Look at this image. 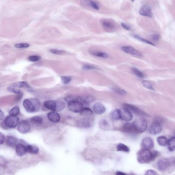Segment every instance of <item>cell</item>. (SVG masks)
<instances>
[{
    "label": "cell",
    "mask_w": 175,
    "mask_h": 175,
    "mask_svg": "<svg viewBox=\"0 0 175 175\" xmlns=\"http://www.w3.org/2000/svg\"><path fill=\"white\" fill-rule=\"evenodd\" d=\"M4 124L9 128H15L18 126L19 119L17 116L9 115L4 119Z\"/></svg>",
    "instance_id": "cell-5"
},
{
    "label": "cell",
    "mask_w": 175,
    "mask_h": 175,
    "mask_svg": "<svg viewBox=\"0 0 175 175\" xmlns=\"http://www.w3.org/2000/svg\"><path fill=\"white\" fill-rule=\"evenodd\" d=\"M112 117L114 120H119L120 119V113L119 109H116L112 113Z\"/></svg>",
    "instance_id": "cell-34"
},
{
    "label": "cell",
    "mask_w": 175,
    "mask_h": 175,
    "mask_svg": "<svg viewBox=\"0 0 175 175\" xmlns=\"http://www.w3.org/2000/svg\"><path fill=\"white\" fill-rule=\"evenodd\" d=\"M137 133H143L147 130V124L146 121L143 118H139L134 120L133 123Z\"/></svg>",
    "instance_id": "cell-3"
},
{
    "label": "cell",
    "mask_w": 175,
    "mask_h": 175,
    "mask_svg": "<svg viewBox=\"0 0 175 175\" xmlns=\"http://www.w3.org/2000/svg\"><path fill=\"white\" fill-rule=\"evenodd\" d=\"M44 106L48 110L55 111L56 109V102L53 100H47L44 103Z\"/></svg>",
    "instance_id": "cell-20"
},
{
    "label": "cell",
    "mask_w": 175,
    "mask_h": 175,
    "mask_svg": "<svg viewBox=\"0 0 175 175\" xmlns=\"http://www.w3.org/2000/svg\"><path fill=\"white\" fill-rule=\"evenodd\" d=\"M50 52L51 53L55 55H62L65 53V51L61 50H59V49H52L50 50Z\"/></svg>",
    "instance_id": "cell-41"
},
{
    "label": "cell",
    "mask_w": 175,
    "mask_h": 175,
    "mask_svg": "<svg viewBox=\"0 0 175 175\" xmlns=\"http://www.w3.org/2000/svg\"><path fill=\"white\" fill-rule=\"evenodd\" d=\"M68 109L73 113H79L83 109V103L80 102L78 100L70 102L68 103L67 105Z\"/></svg>",
    "instance_id": "cell-4"
},
{
    "label": "cell",
    "mask_w": 175,
    "mask_h": 175,
    "mask_svg": "<svg viewBox=\"0 0 175 175\" xmlns=\"http://www.w3.org/2000/svg\"><path fill=\"white\" fill-rule=\"evenodd\" d=\"M137 161L141 164L150 162L154 160L153 152L148 149H143L137 153Z\"/></svg>",
    "instance_id": "cell-1"
},
{
    "label": "cell",
    "mask_w": 175,
    "mask_h": 175,
    "mask_svg": "<svg viewBox=\"0 0 175 175\" xmlns=\"http://www.w3.org/2000/svg\"><path fill=\"white\" fill-rule=\"evenodd\" d=\"M154 146V143L152 139L150 137H146L143 139L141 143V147L143 149H153Z\"/></svg>",
    "instance_id": "cell-14"
},
{
    "label": "cell",
    "mask_w": 175,
    "mask_h": 175,
    "mask_svg": "<svg viewBox=\"0 0 175 175\" xmlns=\"http://www.w3.org/2000/svg\"><path fill=\"white\" fill-rule=\"evenodd\" d=\"M4 141H5V136L3 133L0 132V145H3L4 143Z\"/></svg>",
    "instance_id": "cell-48"
},
{
    "label": "cell",
    "mask_w": 175,
    "mask_h": 175,
    "mask_svg": "<svg viewBox=\"0 0 175 175\" xmlns=\"http://www.w3.org/2000/svg\"><path fill=\"white\" fill-rule=\"evenodd\" d=\"M124 108H126L130 111L131 112H132L135 115L139 117H148L149 115L146 113L145 112L143 111V110H141L139 108H137L135 106H133L132 104H123Z\"/></svg>",
    "instance_id": "cell-6"
},
{
    "label": "cell",
    "mask_w": 175,
    "mask_h": 175,
    "mask_svg": "<svg viewBox=\"0 0 175 175\" xmlns=\"http://www.w3.org/2000/svg\"><path fill=\"white\" fill-rule=\"evenodd\" d=\"M116 175H126V174L123 173L122 171H116Z\"/></svg>",
    "instance_id": "cell-51"
},
{
    "label": "cell",
    "mask_w": 175,
    "mask_h": 175,
    "mask_svg": "<svg viewBox=\"0 0 175 175\" xmlns=\"http://www.w3.org/2000/svg\"><path fill=\"white\" fill-rule=\"evenodd\" d=\"M17 141H18V139L15 137L9 136L6 138V145H7L8 147H16V145H17L16 144Z\"/></svg>",
    "instance_id": "cell-22"
},
{
    "label": "cell",
    "mask_w": 175,
    "mask_h": 175,
    "mask_svg": "<svg viewBox=\"0 0 175 175\" xmlns=\"http://www.w3.org/2000/svg\"><path fill=\"white\" fill-rule=\"evenodd\" d=\"M80 4L82 6L93 9L94 10H99L100 5L99 3L94 0H80Z\"/></svg>",
    "instance_id": "cell-8"
},
{
    "label": "cell",
    "mask_w": 175,
    "mask_h": 175,
    "mask_svg": "<svg viewBox=\"0 0 175 175\" xmlns=\"http://www.w3.org/2000/svg\"><path fill=\"white\" fill-rule=\"evenodd\" d=\"M78 99L82 103L86 104H90L95 100V98L93 96L91 95L83 96L78 98Z\"/></svg>",
    "instance_id": "cell-19"
},
{
    "label": "cell",
    "mask_w": 175,
    "mask_h": 175,
    "mask_svg": "<svg viewBox=\"0 0 175 175\" xmlns=\"http://www.w3.org/2000/svg\"><path fill=\"white\" fill-rule=\"evenodd\" d=\"M116 150L118 152H123L126 153H128L130 152V149L126 145L123 143H119L117 145Z\"/></svg>",
    "instance_id": "cell-26"
},
{
    "label": "cell",
    "mask_w": 175,
    "mask_h": 175,
    "mask_svg": "<svg viewBox=\"0 0 175 175\" xmlns=\"http://www.w3.org/2000/svg\"><path fill=\"white\" fill-rule=\"evenodd\" d=\"M41 59V57L39 55H31L28 57L29 61L32 62H37Z\"/></svg>",
    "instance_id": "cell-42"
},
{
    "label": "cell",
    "mask_w": 175,
    "mask_h": 175,
    "mask_svg": "<svg viewBox=\"0 0 175 175\" xmlns=\"http://www.w3.org/2000/svg\"><path fill=\"white\" fill-rule=\"evenodd\" d=\"M100 23L104 30L108 32H112L116 30L117 25L116 23L113 20L111 19H102Z\"/></svg>",
    "instance_id": "cell-2"
},
{
    "label": "cell",
    "mask_w": 175,
    "mask_h": 175,
    "mask_svg": "<svg viewBox=\"0 0 175 175\" xmlns=\"http://www.w3.org/2000/svg\"><path fill=\"white\" fill-rule=\"evenodd\" d=\"M31 100L33 104H35V107L36 108L37 111L40 110V109L41 108V102L39 101V100L36 99V98H32V99H31Z\"/></svg>",
    "instance_id": "cell-37"
},
{
    "label": "cell",
    "mask_w": 175,
    "mask_h": 175,
    "mask_svg": "<svg viewBox=\"0 0 175 175\" xmlns=\"http://www.w3.org/2000/svg\"><path fill=\"white\" fill-rule=\"evenodd\" d=\"M143 86H144L145 88H146L148 89L152 90H154V87H153L152 84H151L150 82L149 81H147V80H144L143 82Z\"/></svg>",
    "instance_id": "cell-39"
},
{
    "label": "cell",
    "mask_w": 175,
    "mask_h": 175,
    "mask_svg": "<svg viewBox=\"0 0 175 175\" xmlns=\"http://www.w3.org/2000/svg\"><path fill=\"white\" fill-rule=\"evenodd\" d=\"M152 39L155 41H158L160 39V35H154L152 36Z\"/></svg>",
    "instance_id": "cell-49"
},
{
    "label": "cell",
    "mask_w": 175,
    "mask_h": 175,
    "mask_svg": "<svg viewBox=\"0 0 175 175\" xmlns=\"http://www.w3.org/2000/svg\"><path fill=\"white\" fill-rule=\"evenodd\" d=\"M92 55L97 56V57H100L102 59H108L109 57V55L108 54L104 52H101V51H93L91 52Z\"/></svg>",
    "instance_id": "cell-27"
},
{
    "label": "cell",
    "mask_w": 175,
    "mask_h": 175,
    "mask_svg": "<svg viewBox=\"0 0 175 175\" xmlns=\"http://www.w3.org/2000/svg\"><path fill=\"white\" fill-rule=\"evenodd\" d=\"M61 79L63 83L65 85L69 84L72 80L70 76H62Z\"/></svg>",
    "instance_id": "cell-43"
},
{
    "label": "cell",
    "mask_w": 175,
    "mask_h": 175,
    "mask_svg": "<svg viewBox=\"0 0 175 175\" xmlns=\"http://www.w3.org/2000/svg\"><path fill=\"white\" fill-rule=\"evenodd\" d=\"M23 105L25 109L28 113H33L36 112V108L31 99H26L23 101Z\"/></svg>",
    "instance_id": "cell-12"
},
{
    "label": "cell",
    "mask_w": 175,
    "mask_h": 175,
    "mask_svg": "<svg viewBox=\"0 0 175 175\" xmlns=\"http://www.w3.org/2000/svg\"><path fill=\"white\" fill-rule=\"evenodd\" d=\"M30 121L34 125L40 126L43 123V119L41 116H35L31 118Z\"/></svg>",
    "instance_id": "cell-25"
},
{
    "label": "cell",
    "mask_w": 175,
    "mask_h": 175,
    "mask_svg": "<svg viewBox=\"0 0 175 175\" xmlns=\"http://www.w3.org/2000/svg\"><path fill=\"white\" fill-rule=\"evenodd\" d=\"M30 46V45L28 43H18V44H16L15 45V47H16L17 48H27Z\"/></svg>",
    "instance_id": "cell-40"
},
{
    "label": "cell",
    "mask_w": 175,
    "mask_h": 175,
    "mask_svg": "<svg viewBox=\"0 0 175 175\" xmlns=\"http://www.w3.org/2000/svg\"><path fill=\"white\" fill-rule=\"evenodd\" d=\"M122 51L126 53L129 54L130 55H133L135 57H142L141 53L138 51L137 50L135 49L134 48L130 46H124L121 48Z\"/></svg>",
    "instance_id": "cell-10"
},
{
    "label": "cell",
    "mask_w": 175,
    "mask_h": 175,
    "mask_svg": "<svg viewBox=\"0 0 175 175\" xmlns=\"http://www.w3.org/2000/svg\"><path fill=\"white\" fill-rule=\"evenodd\" d=\"M134 37L135 38V39H136L137 40H139V41H141V42H142L146 43V44H150V45L155 46V45H154L153 43L151 42L150 41H148V40H145V39H143V37H139V36H138V35H135Z\"/></svg>",
    "instance_id": "cell-38"
},
{
    "label": "cell",
    "mask_w": 175,
    "mask_h": 175,
    "mask_svg": "<svg viewBox=\"0 0 175 175\" xmlns=\"http://www.w3.org/2000/svg\"><path fill=\"white\" fill-rule=\"evenodd\" d=\"M8 90L9 91L11 92H13L14 93L20 94L21 93V91H20V90L18 89V88L12 87V86L9 88H8Z\"/></svg>",
    "instance_id": "cell-44"
},
{
    "label": "cell",
    "mask_w": 175,
    "mask_h": 175,
    "mask_svg": "<svg viewBox=\"0 0 175 175\" xmlns=\"http://www.w3.org/2000/svg\"><path fill=\"white\" fill-rule=\"evenodd\" d=\"M131 1H132V2H133V1H134L135 0H131Z\"/></svg>",
    "instance_id": "cell-52"
},
{
    "label": "cell",
    "mask_w": 175,
    "mask_h": 175,
    "mask_svg": "<svg viewBox=\"0 0 175 175\" xmlns=\"http://www.w3.org/2000/svg\"><path fill=\"white\" fill-rule=\"evenodd\" d=\"M139 14L144 16H147L149 18L153 17V14L152 10L150 6L147 5H145L141 7L139 11Z\"/></svg>",
    "instance_id": "cell-13"
},
{
    "label": "cell",
    "mask_w": 175,
    "mask_h": 175,
    "mask_svg": "<svg viewBox=\"0 0 175 175\" xmlns=\"http://www.w3.org/2000/svg\"><path fill=\"white\" fill-rule=\"evenodd\" d=\"M27 153L32 154H37L39 153V148L34 145H26Z\"/></svg>",
    "instance_id": "cell-24"
},
{
    "label": "cell",
    "mask_w": 175,
    "mask_h": 175,
    "mask_svg": "<svg viewBox=\"0 0 175 175\" xmlns=\"http://www.w3.org/2000/svg\"><path fill=\"white\" fill-rule=\"evenodd\" d=\"M16 151L18 156H23L27 153L26 146L22 143H18L16 146Z\"/></svg>",
    "instance_id": "cell-18"
},
{
    "label": "cell",
    "mask_w": 175,
    "mask_h": 175,
    "mask_svg": "<svg viewBox=\"0 0 175 175\" xmlns=\"http://www.w3.org/2000/svg\"><path fill=\"white\" fill-rule=\"evenodd\" d=\"M56 102V109L55 111L59 112V111H61L62 110H64L65 108V103L63 101L59 100Z\"/></svg>",
    "instance_id": "cell-31"
},
{
    "label": "cell",
    "mask_w": 175,
    "mask_h": 175,
    "mask_svg": "<svg viewBox=\"0 0 175 175\" xmlns=\"http://www.w3.org/2000/svg\"><path fill=\"white\" fill-rule=\"evenodd\" d=\"M167 147L171 152L175 151V137L169 139L167 143Z\"/></svg>",
    "instance_id": "cell-28"
},
{
    "label": "cell",
    "mask_w": 175,
    "mask_h": 175,
    "mask_svg": "<svg viewBox=\"0 0 175 175\" xmlns=\"http://www.w3.org/2000/svg\"><path fill=\"white\" fill-rule=\"evenodd\" d=\"M122 131L126 133H137L133 125V123H126L123 125L122 127Z\"/></svg>",
    "instance_id": "cell-21"
},
{
    "label": "cell",
    "mask_w": 175,
    "mask_h": 175,
    "mask_svg": "<svg viewBox=\"0 0 175 175\" xmlns=\"http://www.w3.org/2000/svg\"><path fill=\"white\" fill-rule=\"evenodd\" d=\"M162 130L161 124L154 122L149 128V132L152 135H157L161 133Z\"/></svg>",
    "instance_id": "cell-15"
},
{
    "label": "cell",
    "mask_w": 175,
    "mask_h": 175,
    "mask_svg": "<svg viewBox=\"0 0 175 175\" xmlns=\"http://www.w3.org/2000/svg\"><path fill=\"white\" fill-rule=\"evenodd\" d=\"M93 114L92 110L89 108H84L80 111V115L83 116H91Z\"/></svg>",
    "instance_id": "cell-30"
},
{
    "label": "cell",
    "mask_w": 175,
    "mask_h": 175,
    "mask_svg": "<svg viewBox=\"0 0 175 175\" xmlns=\"http://www.w3.org/2000/svg\"><path fill=\"white\" fill-rule=\"evenodd\" d=\"M12 87L17 88H28V84L26 82H19L12 84Z\"/></svg>",
    "instance_id": "cell-32"
},
{
    "label": "cell",
    "mask_w": 175,
    "mask_h": 175,
    "mask_svg": "<svg viewBox=\"0 0 175 175\" xmlns=\"http://www.w3.org/2000/svg\"><path fill=\"white\" fill-rule=\"evenodd\" d=\"M47 117L51 122L57 123L61 120V116L56 111H52L47 114Z\"/></svg>",
    "instance_id": "cell-16"
},
{
    "label": "cell",
    "mask_w": 175,
    "mask_h": 175,
    "mask_svg": "<svg viewBox=\"0 0 175 175\" xmlns=\"http://www.w3.org/2000/svg\"><path fill=\"white\" fill-rule=\"evenodd\" d=\"M4 117V114L3 112H2L1 110H0V120L3 119Z\"/></svg>",
    "instance_id": "cell-50"
},
{
    "label": "cell",
    "mask_w": 175,
    "mask_h": 175,
    "mask_svg": "<svg viewBox=\"0 0 175 175\" xmlns=\"http://www.w3.org/2000/svg\"><path fill=\"white\" fill-rule=\"evenodd\" d=\"M92 122L91 120L88 118H84L80 120L78 124L80 127L84 128H89L92 126Z\"/></svg>",
    "instance_id": "cell-23"
},
{
    "label": "cell",
    "mask_w": 175,
    "mask_h": 175,
    "mask_svg": "<svg viewBox=\"0 0 175 175\" xmlns=\"http://www.w3.org/2000/svg\"><path fill=\"white\" fill-rule=\"evenodd\" d=\"M31 126L27 120H22L19 122L18 126V130L21 134H27L30 131Z\"/></svg>",
    "instance_id": "cell-7"
},
{
    "label": "cell",
    "mask_w": 175,
    "mask_h": 175,
    "mask_svg": "<svg viewBox=\"0 0 175 175\" xmlns=\"http://www.w3.org/2000/svg\"><path fill=\"white\" fill-rule=\"evenodd\" d=\"M145 175H158V174L157 173L156 171H155L154 170L152 169H149L147 170L145 173Z\"/></svg>",
    "instance_id": "cell-46"
},
{
    "label": "cell",
    "mask_w": 175,
    "mask_h": 175,
    "mask_svg": "<svg viewBox=\"0 0 175 175\" xmlns=\"http://www.w3.org/2000/svg\"><path fill=\"white\" fill-rule=\"evenodd\" d=\"M93 109L94 112L97 114H104V112H106V107H104V104H101V103H96L93 107Z\"/></svg>",
    "instance_id": "cell-17"
},
{
    "label": "cell",
    "mask_w": 175,
    "mask_h": 175,
    "mask_svg": "<svg viewBox=\"0 0 175 175\" xmlns=\"http://www.w3.org/2000/svg\"><path fill=\"white\" fill-rule=\"evenodd\" d=\"M168 139L165 136H159L157 138V143L159 144L160 145L162 146V147H164L167 145V143H168Z\"/></svg>",
    "instance_id": "cell-29"
},
{
    "label": "cell",
    "mask_w": 175,
    "mask_h": 175,
    "mask_svg": "<svg viewBox=\"0 0 175 175\" xmlns=\"http://www.w3.org/2000/svg\"><path fill=\"white\" fill-rule=\"evenodd\" d=\"M20 112V110L18 107H14L9 111V115L11 116H17Z\"/></svg>",
    "instance_id": "cell-33"
},
{
    "label": "cell",
    "mask_w": 175,
    "mask_h": 175,
    "mask_svg": "<svg viewBox=\"0 0 175 175\" xmlns=\"http://www.w3.org/2000/svg\"><path fill=\"white\" fill-rule=\"evenodd\" d=\"M120 119L126 121H130L133 119V115L130 110L126 108L120 109Z\"/></svg>",
    "instance_id": "cell-11"
},
{
    "label": "cell",
    "mask_w": 175,
    "mask_h": 175,
    "mask_svg": "<svg viewBox=\"0 0 175 175\" xmlns=\"http://www.w3.org/2000/svg\"><path fill=\"white\" fill-rule=\"evenodd\" d=\"M112 90L116 93L118 94L119 95L125 96L127 94V92L126 91L124 90L121 89L120 88H115L112 89Z\"/></svg>",
    "instance_id": "cell-36"
},
{
    "label": "cell",
    "mask_w": 175,
    "mask_h": 175,
    "mask_svg": "<svg viewBox=\"0 0 175 175\" xmlns=\"http://www.w3.org/2000/svg\"><path fill=\"white\" fill-rule=\"evenodd\" d=\"M157 169L160 171H165L169 169V159H159L156 163Z\"/></svg>",
    "instance_id": "cell-9"
},
{
    "label": "cell",
    "mask_w": 175,
    "mask_h": 175,
    "mask_svg": "<svg viewBox=\"0 0 175 175\" xmlns=\"http://www.w3.org/2000/svg\"><path fill=\"white\" fill-rule=\"evenodd\" d=\"M132 70L133 72V73H134L135 75L137 77L140 78H145V76H144V74H143V72H141L140 70H139L138 69H137L136 68H132Z\"/></svg>",
    "instance_id": "cell-35"
},
{
    "label": "cell",
    "mask_w": 175,
    "mask_h": 175,
    "mask_svg": "<svg viewBox=\"0 0 175 175\" xmlns=\"http://www.w3.org/2000/svg\"><path fill=\"white\" fill-rule=\"evenodd\" d=\"M83 69L85 71H87V70H91L96 69L97 68L93 66L90 65H85L83 66Z\"/></svg>",
    "instance_id": "cell-45"
},
{
    "label": "cell",
    "mask_w": 175,
    "mask_h": 175,
    "mask_svg": "<svg viewBox=\"0 0 175 175\" xmlns=\"http://www.w3.org/2000/svg\"><path fill=\"white\" fill-rule=\"evenodd\" d=\"M121 26L123 28H124V29H126V30H130L131 29V27L128 25L126 24V23H122L121 24Z\"/></svg>",
    "instance_id": "cell-47"
}]
</instances>
